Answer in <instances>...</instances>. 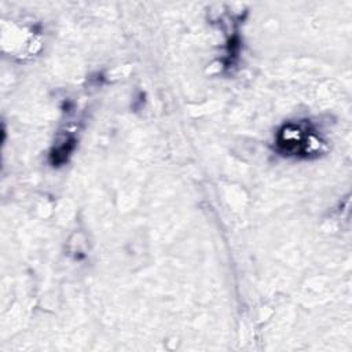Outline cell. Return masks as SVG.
I'll return each mask as SVG.
<instances>
[{
    "label": "cell",
    "mask_w": 352,
    "mask_h": 352,
    "mask_svg": "<svg viewBox=\"0 0 352 352\" xmlns=\"http://www.w3.org/2000/svg\"><path fill=\"white\" fill-rule=\"evenodd\" d=\"M324 142L316 129L307 120H297L285 124L276 135L278 151L292 157L318 155Z\"/></svg>",
    "instance_id": "1"
},
{
    "label": "cell",
    "mask_w": 352,
    "mask_h": 352,
    "mask_svg": "<svg viewBox=\"0 0 352 352\" xmlns=\"http://www.w3.org/2000/svg\"><path fill=\"white\" fill-rule=\"evenodd\" d=\"M74 147V140L73 139H66L62 142V144L56 146L55 150L52 151L51 154V161L52 164L58 165V164H62L67 160V155L70 154V151L73 150Z\"/></svg>",
    "instance_id": "2"
}]
</instances>
